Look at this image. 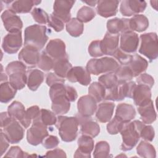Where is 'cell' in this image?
Masks as SVG:
<instances>
[{"label": "cell", "mask_w": 158, "mask_h": 158, "mask_svg": "<svg viewBox=\"0 0 158 158\" xmlns=\"http://www.w3.org/2000/svg\"><path fill=\"white\" fill-rule=\"evenodd\" d=\"M130 69L133 77H136L144 72L148 67V62L141 56L135 54L127 65Z\"/></svg>", "instance_id": "f546056e"}, {"label": "cell", "mask_w": 158, "mask_h": 158, "mask_svg": "<svg viewBox=\"0 0 158 158\" xmlns=\"http://www.w3.org/2000/svg\"><path fill=\"white\" fill-rule=\"evenodd\" d=\"M146 7L144 1L124 0L121 1L120 12L123 16L130 17L143 12Z\"/></svg>", "instance_id": "9a60e30c"}, {"label": "cell", "mask_w": 158, "mask_h": 158, "mask_svg": "<svg viewBox=\"0 0 158 158\" xmlns=\"http://www.w3.org/2000/svg\"><path fill=\"white\" fill-rule=\"evenodd\" d=\"M112 56L115 58L121 65H128L131 59V55L123 52L120 48H118Z\"/></svg>", "instance_id": "681fc988"}, {"label": "cell", "mask_w": 158, "mask_h": 158, "mask_svg": "<svg viewBox=\"0 0 158 158\" xmlns=\"http://www.w3.org/2000/svg\"><path fill=\"white\" fill-rule=\"evenodd\" d=\"M107 31L112 34L122 33L125 31H131L130 27L129 19L114 18L107 22Z\"/></svg>", "instance_id": "484cf974"}, {"label": "cell", "mask_w": 158, "mask_h": 158, "mask_svg": "<svg viewBox=\"0 0 158 158\" xmlns=\"http://www.w3.org/2000/svg\"><path fill=\"white\" fill-rule=\"evenodd\" d=\"M83 2H84L85 3L92 7L95 6V5H96L98 3V1H83Z\"/></svg>", "instance_id": "6125c7cd"}, {"label": "cell", "mask_w": 158, "mask_h": 158, "mask_svg": "<svg viewBox=\"0 0 158 158\" xmlns=\"http://www.w3.org/2000/svg\"><path fill=\"white\" fill-rule=\"evenodd\" d=\"M151 91L149 86L144 85H136L131 98L136 106H140L148 103L151 100Z\"/></svg>", "instance_id": "cb8c5ba5"}, {"label": "cell", "mask_w": 158, "mask_h": 158, "mask_svg": "<svg viewBox=\"0 0 158 158\" xmlns=\"http://www.w3.org/2000/svg\"><path fill=\"white\" fill-rule=\"evenodd\" d=\"M48 24L57 32L61 31L64 28V23L52 14L49 15Z\"/></svg>", "instance_id": "f907efd6"}, {"label": "cell", "mask_w": 158, "mask_h": 158, "mask_svg": "<svg viewBox=\"0 0 158 158\" xmlns=\"http://www.w3.org/2000/svg\"><path fill=\"white\" fill-rule=\"evenodd\" d=\"M31 15L35 22L40 24H46L48 22L49 16L41 8H34L31 12Z\"/></svg>", "instance_id": "7dc6e473"}, {"label": "cell", "mask_w": 158, "mask_h": 158, "mask_svg": "<svg viewBox=\"0 0 158 158\" xmlns=\"http://www.w3.org/2000/svg\"><path fill=\"white\" fill-rule=\"evenodd\" d=\"M9 141L6 138L2 130L1 129V156H2L3 154L6 152L7 149L9 146Z\"/></svg>", "instance_id": "91938a15"}, {"label": "cell", "mask_w": 158, "mask_h": 158, "mask_svg": "<svg viewBox=\"0 0 158 158\" xmlns=\"http://www.w3.org/2000/svg\"><path fill=\"white\" fill-rule=\"evenodd\" d=\"M66 78L72 83L78 82L83 86L88 85L91 81L90 73L86 69L81 66L72 67Z\"/></svg>", "instance_id": "d6986e66"}, {"label": "cell", "mask_w": 158, "mask_h": 158, "mask_svg": "<svg viewBox=\"0 0 158 158\" xmlns=\"http://www.w3.org/2000/svg\"><path fill=\"white\" fill-rule=\"evenodd\" d=\"M80 125V131L82 135L89 136L92 138L97 136L100 132L99 125L91 117H83L78 114L75 115Z\"/></svg>", "instance_id": "ffe728a7"}, {"label": "cell", "mask_w": 158, "mask_h": 158, "mask_svg": "<svg viewBox=\"0 0 158 158\" xmlns=\"http://www.w3.org/2000/svg\"><path fill=\"white\" fill-rule=\"evenodd\" d=\"M7 112L10 117L19 122L25 128H27L31 124V121L27 118L25 107L20 102L17 101L12 102L7 108Z\"/></svg>", "instance_id": "e0dca14e"}, {"label": "cell", "mask_w": 158, "mask_h": 158, "mask_svg": "<svg viewBox=\"0 0 158 158\" xmlns=\"http://www.w3.org/2000/svg\"><path fill=\"white\" fill-rule=\"evenodd\" d=\"M68 59L69 58H64L55 60L52 68L54 73L64 79L67 77L68 72L72 67Z\"/></svg>", "instance_id": "d590c367"}, {"label": "cell", "mask_w": 158, "mask_h": 158, "mask_svg": "<svg viewBox=\"0 0 158 158\" xmlns=\"http://www.w3.org/2000/svg\"><path fill=\"white\" fill-rule=\"evenodd\" d=\"M96 15L94 10L88 6H83L78 11L77 19L82 23H86L91 21Z\"/></svg>", "instance_id": "60d3db41"}, {"label": "cell", "mask_w": 158, "mask_h": 158, "mask_svg": "<svg viewBox=\"0 0 158 158\" xmlns=\"http://www.w3.org/2000/svg\"><path fill=\"white\" fill-rule=\"evenodd\" d=\"M46 82V84L49 86H51V85H52L55 83H65V79L59 77L54 73L51 72V73H49L47 74Z\"/></svg>", "instance_id": "11a10c76"}, {"label": "cell", "mask_w": 158, "mask_h": 158, "mask_svg": "<svg viewBox=\"0 0 158 158\" xmlns=\"http://www.w3.org/2000/svg\"><path fill=\"white\" fill-rule=\"evenodd\" d=\"M6 138L11 144L19 143L23 138L24 130L19 122L15 118L7 123L4 127L1 128Z\"/></svg>", "instance_id": "30bf717a"}, {"label": "cell", "mask_w": 158, "mask_h": 158, "mask_svg": "<svg viewBox=\"0 0 158 158\" xmlns=\"http://www.w3.org/2000/svg\"><path fill=\"white\" fill-rule=\"evenodd\" d=\"M125 122L122 121L118 117L114 116V117L110 121L107 125V131L110 135H117L118 133Z\"/></svg>", "instance_id": "bcb514c9"}, {"label": "cell", "mask_w": 158, "mask_h": 158, "mask_svg": "<svg viewBox=\"0 0 158 158\" xmlns=\"http://www.w3.org/2000/svg\"><path fill=\"white\" fill-rule=\"evenodd\" d=\"M38 118L46 126L54 125L57 122L56 114L49 110L45 109H41L40 110V114Z\"/></svg>", "instance_id": "b9f144b4"}, {"label": "cell", "mask_w": 158, "mask_h": 158, "mask_svg": "<svg viewBox=\"0 0 158 158\" xmlns=\"http://www.w3.org/2000/svg\"><path fill=\"white\" fill-rule=\"evenodd\" d=\"M115 104L111 102H104L97 106L96 110V117L101 123H106L112 118Z\"/></svg>", "instance_id": "4316f807"}, {"label": "cell", "mask_w": 158, "mask_h": 158, "mask_svg": "<svg viewBox=\"0 0 158 158\" xmlns=\"http://www.w3.org/2000/svg\"><path fill=\"white\" fill-rule=\"evenodd\" d=\"M22 45V31L10 32L6 35L2 41V48L4 51L7 54L16 53Z\"/></svg>", "instance_id": "8fae6325"}, {"label": "cell", "mask_w": 158, "mask_h": 158, "mask_svg": "<svg viewBox=\"0 0 158 158\" xmlns=\"http://www.w3.org/2000/svg\"><path fill=\"white\" fill-rule=\"evenodd\" d=\"M136 82L138 85H146L151 88L154 84V80L151 75L146 73H142L136 78Z\"/></svg>", "instance_id": "816d5d0a"}, {"label": "cell", "mask_w": 158, "mask_h": 158, "mask_svg": "<svg viewBox=\"0 0 158 158\" xmlns=\"http://www.w3.org/2000/svg\"><path fill=\"white\" fill-rule=\"evenodd\" d=\"M55 125L62 141L72 142L77 138L79 124L76 117L59 115Z\"/></svg>", "instance_id": "3957f363"}, {"label": "cell", "mask_w": 158, "mask_h": 158, "mask_svg": "<svg viewBox=\"0 0 158 158\" xmlns=\"http://www.w3.org/2000/svg\"><path fill=\"white\" fill-rule=\"evenodd\" d=\"M115 74L120 81H129L133 78L132 72L127 65H121L115 72Z\"/></svg>", "instance_id": "f6af8a7d"}, {"label": "cell", "mask_w": 158, "mask_h": 158, "mask_svg": "<svg viewBox=\"0 0 158 158\" xmlns=\"http://www.w3.org/2000/svg\"><path fill=\"white\" fill-rule=\"evenodd\" d=\"M138 111L142 122L145 124H151L156 120L157 115L152 100L143 106H138Z\"/></svg>", "instance_id": "83f0119b"}, {"label": "cell", "mask_w": 158, "mask_h": 158, "mask_svg": "<svg viewBox=\"0 0 158 158\" xmlns=\"http://www.w3.org/2000/svg\"><path fill=\"white\" fill-rule=\"evenodd\" d=\"M54 60L49 56L44 51H43L40 55V59L37 66L41 70L48 72L52 69Z\"/></svg>", "instance_id": "7bdbcfd3"}, {"label": "cell", "mask_w": 158, "mask_h": 158, "mask_svg": "<svg viewBox=\"0 0 158 158\" xmlns=\"http://www.w3.org/2000/svg\"><path fill=\"white\" fill-rule=\"evenodd\" d=\"M41 2V1L33 0H19L14 1L10 6V9L15 14L28 13L33 6H36Z\"/></svg>", "instance_id": "1f68e13d"}, {"label": "cell", "mask_w": 158, "mask_h": 158, "mask_svg": "<svg viewBox=\"0 0 158 158\" xmlns=\"http://www.w3.org/2000/svg\"><path fill=\"white\" fill-rule=\"evenodd\" d=\"M131 31L142 32L145 31L149 27L148 19L144 15L136 14L129 19Z\"/></svg>", "instance_id": "d6a6232c"}, {"label": "cell", "mask_w": 158, "mask_h": 158, "mask_svg": "<svg viewBox=\"0 0 158 158\" xmlns=\"http://www.w3.org/2000/svg\"><path fill=\"white\" fill-rule=\"evenodd\" d=\"M40 55L38 49L31 46H25L20 51L18 58L26 66L33 67L38 65Z\"/></svg>", "instance_id": "44dd1931"}, {"label": "cell", "mask_w": 158, "mask_h": 158, "mask_svg": "<svg viewBox=\"0 0 158 158\" xmlns=\"http://www.w3.org/2000/svg\"><path fill=\"white\" fill-rule=\"evenodd\" d=\"M137 154L141 157L154 158L156 157L154 147L146 141H141L136 148Z\"/></svg>", "instance_id": "8d00e7d4"}, {"label": "cell", "mask_w": 158, "mask_h": 158, "mask_svg": "<svg viewBox=\"0 0 158 158\" xmlns=\"http://www.w3.org/2000/svg\"><path fill=\"white\" fill-rule=\"evenodd\" d=\"M140 138H142L146 141H152L155 136V131L153 127L145 124L142 122L136 120L133 121Z\"/></svg>", "instance_id": "836d02e7"}, {"label": "cell", "mask_w": 158, "mask_h": 158, "mask_svg": "<svg viewBox=\"0 0 158 158\" xmlns=\"http://www.w3.org/2000/svg\"><path fill=\"white\" fill-rule=\"evenodd\" d=\"M65 28L70 36L78 37L83 32V24L78 19L72 18L66 23Z\"/></svg>", "instance_id": "74e56055"}, {"label": "cell", "mask_w": 158, "mask_h": 158, "mask_svg": "<svg viewBox=\"0 0 158 158\" xmlns=\"http://www.w3.org/2000/svg\"><path fill=\"white\" fill-rule=\"evenodd\" d=\"M89 54L93 57H101L104 55L101 48V40L93 41L88 46Z\"/></svg>", "instance_id": "c3c4849f"}, {"label": "cell", "mask_w": 158, "mask_h": 158, "mask_svg": "<svg viewBox=\"0 0 158 158\" xmlns=\"http://www.w3.org/2000/svg\"><path fill=\"white\" fill-rule=\"evenodd\" d=\"M78 149L74 154V157H91V153L94 148V140L93 138L82 135L78 139Z\"/></svg>", "instance_id": "7402d4cb"}, {"label": "cell", "mask_w": 158, "mask_h": 158, "mask_svg": "<svg viewBox=\"0 0 158 158\" xmlns=\"http://www.w3.org/2000/svg\"><path fill=\"white\" fill-rule=\"evenodd\" d=\"M66 96L70 102H74L78 97L77 92L73 87L66 85Z\"/></svg>", "instance_id": "6f0895ef"}, {"label": "cell", "mask_w": 158, "mask_h": 158, "mask_svg": "<svg viewBox=\"0 0 158 158\" xmlns=\"http://www.w3.org/2000/svg\"><path fill=\"white\" fill-rule=\"evenodd\" d=\"M49 96L52 101L51 109L57 115H63L69 112L70 102L66 96V85L64 83H57L50 86Z\"/></svg>", "instance_id": "6da1fadb"}, {"label": "cell", "mask_w": 158, "mask_h": 158, "mask_svg": "<svg viewBox=\"0 0 158 158\" xmlns=\"http://www.w3.org/2000/svg\"><path fill=\"white\" fill-rule=\"evenodd\" d=\"M98 82L101 83L106 89L112 88L118 82V79L114 73H108L101 75L98 78Z\"/></svg>", "instance_id": "ee69618b"}, {"label": "cell", "mask_w": 158, "mask_h": 158, "mask_svg": "<svg viewBox=\"0 0 158 158\" xmlns=\"http://www.w3.org/2000/svg\"><path fill=\"white\" fill-rule=\"evenodd\" d=\"M118 34H112L107 31L104 38L101 40V48L104 55L112 56L118 48Z\"/></svg>", "instance_id": "d4e9b609"}, {"label": "cell", "mask_w": 158, "mask_h": 158, "mask_svg": "<svg viewBox=\"0 0 158 158\" xmlns=\"http://www.w3.org/2000/svg\"><path fill=\"white\" fill-rule=\"evenodd\" d=\"M75 3V1L57 0L55 1L53 6V14L61 20L64 23H67L71 19L70 9Z\"/></svg>", "instance_id": "7c38bea8"}, {"label": "cell", "mask_w": 158, "mask_h": 158, "mask_svg": "<svg viewBox=\"0 0 158 158\" xmlns=\"http://www.w3.org/2000/svg\"><path fill=\"white\" fill-rule=\"evenodd\" d=\"M29 156L27 152H23L19 146H12L8 152L5 154V157H26Z\"/></svg>", "instance_id": "f5cc1de1"}, {"label": "cell", "mask_w": 158, "mask_h": 158, "mask_svg": "<svg viewBox=\"0 0 158 158\" xmlns=\"http://www.w3.org/2000/svg\"><path fill=\"white\" fill-rule=\"evenodd\" d=\"M118 1L116 0H101L98 1L96 11L101 17L108 18L115 15L118 11Z\"/></svg>", "instance_id": "603a6c76"}, {"label": "cell", "mask_w": 158, "mask_h": 158, "mask_svg": "<svg viewBox=\"0 0 158 158\" xmlns=\"http://www.w3.org/2000/svg\"><path fill=\"white\" fill-rule=\"evenodd\" d=\"M139 37L136 33L128 31L121 33L120 49L128 54L135 52L138 46Z\"/></svg>", "instance_id": "5bb4252c"}, {"label": "cell", "mask_w": 158, "mask_h": 158, "mask_svg": "<svg viewBox=\"0 0 158 158\" xmlns=\"http://www.w3.org/2000/svg\"><path fill=\"white\" fill-rule=\"evenodd\" d=\"M12 117L9 115L7 112H4L1 113V127L2 128L7 123H8L11 120Z\"/></svg>", "instance_id": "94428289"}, {"label": "cell", "mask_w": 158, "mask_h": 158, "mask_svg": "<svg viewBox=\"0 0 158 158\" xmlns=\"http://www.w3.org/2000/svg\"><path fill=\"white\" fill-rule=\"evenodd\" d=\"M59 143L58 138L53 135H48L42 142L43 146L46 149H52L56 148Z\"/></svg>", "instance_id": "db71d44e"}, {"label": "cell", "mask_w": 158, "mask_h": 158, "mask_svg": "<svg viewBox=\"0 0 158 158\" xmlns=\"http://www.w3.org/2000/svg\"><path fill=\"white\" fill-rule=\"evenodd\" d=\"M110 146L106 141H101L96 143L93 152L95 158H106L109 157Z\"/></svg>", "instance_id": "ab89813d"}, {"label": "cell", "mask_w": 158, "mask_h": 158, "mask_svg": "<svg viewBox=\"0 0 158 158\" xmlns=\"http://www.w3.org/2000/svg\"><path fill=\"white\" fill-rule=\"evenodd\" d=\"M115 116L123 122H128L135 117L136 110L131 104L120 103L117 106Z\"/></svg>", "instance_id": "4dcf8cb0"}, {"label": "cell", "mask_w": 158, "mask_h": 158, "mask_svg": "<svg viewBox=\"0 0 158 158\" xmlns=\"http://www.w3.org/2000/svg\"><path fill=\"white\" fill-rule=\"evenodd\" d=\"M97 102L90 95L80 97L77 102L78 114L83 117H91L97 109Z\"/></svg>", "instance_id": "2e32d148"}, {"label": "cell", "mask_w": 158, "mask_h": 158, "mask_svg": "<svg viewBox=\"0 0 158 158\" xmlns=\"http://www.w3.org/2000/svg\"><path fill=\"white\" fill-rule=\"evenodd\" d=\"M1 19L5 29L9 33L20 31L23 27V23L20 17L10 9L6 10L2 12Z\"/></svg>", "instance_id": "ac0fdd59"}, {"label": "cell", "mask_w": 158, "mask_h": 158, "mask_svg": "<svg viewBox=\"0 0 158 158\" xmlns=\"http://www.w3.org/2000/svg\"><path fill=\"white\" fill-rule=\"evenodd\" d=\"M136 84L132 81H124L118 80L117 83L112 88L106 89L104 100L119 101L125 98H132L133 92Z\"/></svg>", "instance_id": "8992f818"}, {"label": "cell", "mask_w": 158, "mask_h": 158, "mask_svg": "<svg viewBox=\"0 0 158 158\" xmlns=\"http://www.w3.org/2000/svg\"><path fill=\"white\" fill-rule=\"evenodd\" d=\"M48 135L47 126L37 118L33 120L31 127L27 131V139L30 144L37 146L42 143Z\"/></svg>", "instance_id": "9c48e42d"}, {"label": "cell", "mask_w": 158, "mask_h": 158, "mask_svg": "<svg viewBox=\"0 0 158 158\" xmlns=\"http://www.w3.org/2000/svg\"><path fill=\"white\" fill-rule=\"evenodd\" d=\"M118 62L112 57H104L100 59H91L86 69L90 74L98 75L101 73H115L119 67Z\"/></svg>", "instance_id": "5b68a950"}, {"label": "cell", "mask_w": 158, "mask_h": 158, "mask_svg": "<svg viewBox=\"0 0 158 158\" xmlns=\"http://www.w3.org/2000/svg\"><path fill=\"white\" fill-rule=\"evenodd\" d=\"M27 117L28 120H31L37 118L40 114V110L38 106H33L28 107L26 110Z\"/></svg>", "instance_id": "9f6ffc18"}, {"label": "cell", "mask_w": 158, "mask_h": 158, "mask_svg": "<svg viewBox=\"0 0 158 158\" xmlns=\"http://www.w3.org/2000/svg\"><path fill=\"white\" fill-rule=\"evenodd\" d=\"M44 51L54 61L56 60L69 58L65 51V44L60 39H52L49 41Z\"/></svg>", "instance_id": "4fadbf2b"}, {"label": "cell", "mask_w": 158, "mask_h": 158, "mask_svg": "<svg viewBox=\"0 0 158 158\" xmlns=\"http://www.w3.org/2000/svg\"><path fill=\"white\" fill-rule=\"evenodd\" d=\"M45 157H66L65 152L60 149H54V150L49 151L46 153Z\"/></svg>", "instance_id": "680465c9"}, {"label": "cell", "mask_w": 158, "mask_h": 158, "mask_svg": "<svg viewBox=\"0 0 158 158\" xmlns=\"http://www.w3.org/2000/svg\"><path fill=\"white\" fill-rule=\"evenodd\" d=\"M27 66L22 62L13 61L6 67L9 82L17 89H23L27 84Z\"/></svg>", "instance_id": "277c9868"}, {"label": "cell", "mask_w": 158, "mask_h": 158, "mask_svg": "<svg viewBox=\"0 0 158 158\" xmlns=\"http://www.w3.org/2000/svg\"><path fill=\"white\" fill-rule=\"evenodd\" d=\"M7 76L4 73H1V82H5V81H7Z\"/></svg>", "instance_id": "be15d7a7"}, {"label": "cell", "mask_w": 158, "mask_h": 158, "mask_svg": "<svg viewBox=\"0 0 158 158\" xmlns=\"http://www.w3.org/2000/svg\"><path fill=\"white\" fill-rule=\"evenodd\" d=\"M122 137L121 150L128 151L131 150L138 143L140 136L134 122H125L120 131Z\"/></svg>", "instance_id": "ba28073f"}, {"label": "cell", "mask_w": 158, "mask_h": 158, "mask_svg": "<svg viewBox=\"0 0 158 158\" xmlns=\"http://www.w3.org/2000/svg\"><path fill=\"white\" fill-rule=\"evenodd\" d=\"M48 40L47 28L38 24L27 27L24 31V45L33 47L38 51L44 46Z\"/></svg>", "instance_id": "7a4b0ae2"}, {"label": "cell", "mask_w": 158, "mask_h": 158, "mask_svg": "<svg viewBox=\"0 0 158 158\" xmlns=\"http://www.w3.org/2000/svg\"><path fill=\"white\" fill-rule=\"evenodd\" d=\"M44 80V73L36 69H30L27 71V85L31 91H36Z\"/></svg>", "instance_id": "f1b7e54d"}, {"label": "cell", "mask_w": 158, "mask_h": 158, "mask_svg": "<svg viewBox=\"0 0 158 158\" xmlns=\"http://www.w3.org/2000/svg\"><path fill=\"white\" fill-rule=\"evenodd\" d=\"M17 89L9 81H5L0 85V101L2 103H7L11 101L15 96Z\"/></svg>", "instance_id": "e575fe53"}, {"label": "cell", "mask_w": 158, "mask_h": 158, "mask_svg": "<svg viewBox=\"0 0 158 158\" xmlns=\"http://www.w3.org/2000/svg\"><path fill=\"white\" fill-rule=\"evenodd\" d=\"M88 94L91 96L97 102L104 99L106 88L99 82L92 83L88 88Z\"/></svg>", "instance_id": "f35d334b"}, {"label": "cell", "mask_w": 158, "mask_h": 158, "mask_svg": "<svg viewBox=\"0 0 158 158\" xmlns=\"http://www.w3.org/2000/svg\"><path fill=\"white\" fill-rule=\"evenodd\" d=\"M141 45L139 52L145 56L150 62L156 59L158 56L157 36L155 32L144 33L140 35Z\"/></svg>", "instance_id": "52a82bcc"}]
</instances>
